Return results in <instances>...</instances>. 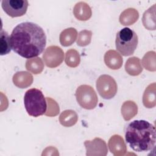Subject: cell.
<instances>
[{
  "instance_id": "cell-1",
  "label": "cell",
  "mask_w": 156,
  "mask_h": 156,
  "mask_svg": "<svg viewBox=\"0 0 156 156\" xmlns=\"http://www.w3.org/2000/svg\"><path fill=\"white\" fill-rule=\"evenodd\" d=\"M10 43L15 52L23 57L31 58L43 52L46 44V36L38 24L24 22L13 29Z\"/></svg>"
},
{
  "instance_id": "cell-2",
  "label": "cell",
  "mask_w": 156,
  "mask_h": 156,
  "mask_svg": "<svg viewBox=\"0 0 156 156\" xmlns=\"http://www.w3.org/2000/svg\"><path fill=\"white\" fill-rule=\"evenodd\" d=\"M125 138L133 151L139 152L150 151L155 144V127L147 121L134 120L127 125Z\"/></svg>"
},
{
  "instance_id": "cell-3",
  "label": "cell",
  "mask_w": 156,
  "mask_h": 156,
  "mask_svg": "<svg viewBox=\"0 0 156 156\" xmlns=\"http://www.w3.org/2000/svg\"><path fill=\"white\" fill-rule=\"evenodd\" d=\"M24 104L27 113L38 117L46 113V101L41 90L37 88L28 90L24 96Z\"/></svg>"
},
{
  "instance_id": "cell-4",
  "label": "cell",
  "mask_w": 156,
  "mask_h": 156,
  "mask_svg": "<svg viewBox=\"0 0 156 156\" xmlns=\"http://www.w3.org/2000/svg\"><path fill=\"white\" fill-rule=\"evenodd\" d=\"M138 42L136 34L129 27H124L116 35V48L124 56L133 54Z\"/></svg>"
},
{
  "instance_id": "cell-5",
  "label": "cell",
  "mask_w": 156,
  "mask_h": 156,
  "mask_svg": "<svg viewBox=\"0 0 156 156\" xmlns=\"http://www.w3.org/2000/svg\"><path fill=\"white\" fill-rule=\"evenodd\" d=\"M76 100L78 104L83 108L91 110L96 107L98 104V96L93 89L90 85H82L76 91Z\"/></svg>"
},
{
  "instance_id": "cell-6",
  "label": "cell",
  "mask_w": 156,
  "mask_h": 156,
  "mask_svg": "<svg viewBox=\"0 0 156 156\" xmlns=\"http://www.w3.org/2000/svg\"><path fill=\"white\" fill-rule=\"evenodd\" d=\"M96 88L102 98L105 99H110L116 94L117 84L112 76L103 74L97 79Z\"/></svg>"
},
{
  "instance_id": "cell-7",
  "label": "cell",
  "mask_w": 156,
  "mask_h": 156,
  "mask_svg": "<svg viewBox=\"0 0 156 156\" xmlns=\"http://www.w3.org/2000/svg\"><path fill=\"white\" fill-rule=\"evenodd\" d=\"M1 5L9 16L14 18L23 16L26 13L29 2L27 0H3Z\"/></svg>"
},
{
  "instance_id": "cell-8",
  "label": "cell",
  "mask_w": 156,
  "mask_h": 156,
  "mask_svg": "<svg viewBox=\"0 0 156 156\" xmlns=\"http://www.w3.org/2000/svg\"><path fill=\"white\" fill-rule=\"evenodd\" d=\"M43 58L48 67L55 68L59 66L63 62L64 53L60 47L51 46L45 50Z\"/></svg>"
},
{
  "instance_id": "cell-9",
  "label": "cell",
  "mask_w": 156,
  "mask_h": 156,
  "mask_svg": "<svg viewBox=\"0 0 156 156\" xmlns=\"http://www.w3.org/2000/svg\"><path fill=\"white\" fill-rule=\"evenodd\" d=\"M104 62L109 68L118 69L122 65V58L116 51L109 50L105 54Z\"/></svg>"
},
{
  "instance_id": "cell-10",
  "label": "cell",
  "mask_w": 156,
  "mask_h": 156,
  "mask_svg": "<svg viewBox=\"0 0 156 156\" xmlns=\"http://www.w3.org/2000/svg\"><path fill=\"white\" fill-rule=\"evenodd\" d=\"M73 13L79 20L86 21L91 16V10L86 2H79L75 5Z\"/></svg>"
},
{
  "instance_id": "cell-11",
  "label": "cell",
  "mask_w": 156,
  "mask_h": 156,
  "mask_svg": "<svg viewBox=\"0 0 156 156\" xmlns=\"http://www.w3.org/2000/svg\"><path fill=\"white\" fill-rule=\"evenodd\" d=\"M84 145L87 149V154L93 151H101L103 155L107 154V148L106 143L104 140L101 138H95L92 141H85Z\"/></svg>"
},
{
  "instance_id": "cell-12",
  "label": "cell",
  "mask_w": 156,
  "mask_h": 156,
  "mask_svg": "<svg viewBox=\"0 0 156 156\" xmlns=\"http://www.w3.org/2000/svg\"><path fill=\"white\" fill-rule=\"evenodd\" d=\"M33 81L32 76L26 71H20L15 73L13 77L14 84L21 88L30 86Z\"/></svg>"
},
{
  "instance_id": "cell-13",
  "label": "cell",
  "mask_w": 156,
  "mask_h": 156,
  "mask_svg": "<svg viewBox=\"0 0 156 156\" xmlns=\"http://www.w3.org/2000/svg\"><path fill=\"white\" fill-rule=\"evenodd\" d=\"M139 17L138 11L133 8H129L123 11L119 16V22L124 26H130L135 23Z\"/></svg>"
},
{
  "instance_id": "cell-14",
  "label": "cell",
  "mask_w": 156,
  "mask_h": 156,
  "mask_svg": "<svg viewBox=\"0 0 156 156\" xmlns=\"http://www.w3.org/2000/svg\"><path fill=\"white\" fill-rule=\"evenodd\" d=\"M108 146L110 151L115 155H117V151L121 152V154H123L122 152L126 151L124 141L122 138L118 135H115L110 138L108 141Z\"/></svg>"
},
{
  "instance_id": "cell-15",
  "label": "cell",
  "mask_w": 156,
  "mask_h": 156,
  "mask_svg": "<svg viewBox=\"0 0 156 156\" xmlns=\"http://www.w3.org/2000/svg\"><path fill=\"white\" fill-rule=\"evenodd\" d=\"M125 69L131 76L139 75L143 71L139 58L135 57L129 58L126 63Z\"/></svg>"
},
{
  "instance_id": "cell-16",
  "label": "cell",
  "mask_w": 156,
  "mask_h": 156,
  "mask_svg": "<svg viewBox=\"0 0 156 156\" xmlns=\"http://www.w3.org/2000/svg\"><path fill=\"white\" fill-rule=\"evenodd\" d=\"M77 31L74 28L70 27L63 30L60 35V42L62 46L71 45L77 38Z\"/></svg>"
},
{
  "instance_id": "cell-17",
  "label": "cell",
  "mask_w": 156,
  "mask_h": 156,
  "mask_svg": "<svg viewBox=\"0 0 156 156\" xmlns=\"http://www.w3.org/2000/svg\"><path fill=\"white\" fill-rule=\"evenodd\" d=\"M77 115L72 110L63 111L60 115L59 121L62 125L65 127H70L74 125L77 121Z\"/></svg>"
},
{
  "instance_id": "cell-18",
  "label": "cell",
  "mask_w": 156,
  "mask_h": 156,
  "mask_svg": "<svg viewBox=\"0 0 156 156\" xmlns=\"http://www.w3.org/2000/svg\"><path fill=\"white\" fill-rule=\"evenodd\" d=\"M138 107L136 104L131 101H126L122 105L121 113L124 119L126 121L130 120L136 113Z\"/></svg>"
},
{
  "instance_id": "cell-19",
  "label": "cell",
  "mask_w": 156,
  "mask_h": 156,
  "mask_svg": "<svg viewBox=\"0 0 156 156\" xmlns=\"http://www.w3.org/2000/svg\"><path fill=\"white\" fill-rule=\"evenodd\" d=\"M155 4L146 10L143 16V23L146 28L149 30H155Z\"/></svg>"
},
{
  "instance_id": "cell-20",
  "label": "cell",
  "mask_w": 156,
  "mask_h": 156,
  "mask_svg": "<svg viewBox=\"0 0 156 156\" xmlns=\"http://www.w3.org/2000/svg\"><path fill=\"white\" fill-rule=\"evenodd\" d=\"M143 104L147 108H152L155 105V85L152 87V85H149L146 89L143 98Z\"/></svg>"
},
{
  "instance_id": "cell-21",
  "label": "cell",
  "mask_w": 156,
  "mask_h": 156,
  "mask_svg": "<svg viewBox=\"0 0 156 156\" xmlns=\"http://www.w3.org/2000/svg\"><path fill=\"white\" fill-rule=\"evenodd\" d=\"M26 68L28 71L37 74L40 73L43 71L44 65L40 58H29L26 61Z\"/></svg>"
},
{
  "instance_id": "cell-22",
  "label": "cell",
  "mask_w": 156,
  "mask_h": 156,
  "mask_svg": "<svg viewBox=\"0 0 156 156\" xmlns=\"http://www.w3.org/2000/svg\"><path fill=\"white\" fill-rule=\"evenodd\" d=\"M0 54L1 55L8 54L11 51L10 37L7 32L2 29L1 30V40H0Z\"/></svg>"
},
{
  "instance_id": "cell-23",
  "label": "cell",
  "mask_w": 156,
  "mask_h": 156,
  "mask_svg": "<svg viewBox=\"0 0 156 156\" xmlns=\"http://www.w3.org/2000/svg\"><path fill=\"white\" fill-rule=\"evenodd\" d=\"M80 61V55L76 50L71 49L66 52L65 63L68 66L72 68L76 67L79 65Z\"/></svg>"
},
{
  "instance_id": "cell-24",
  "label": "cell",
  "mask_w": 156,
  "mask_h": 156,
  "mask_svg": "<svg viewBox=\"0 0 156 156\" xmlns=\"http://www.w3.org/2000/svg\"><path fill=\"white\" fill-rule=\"evenodd\" d=\"M92 33L90 30H83L79 32L77 40V45L80 46H85L90 44L91 41Z\"/></svg>"
}]
</instances>
